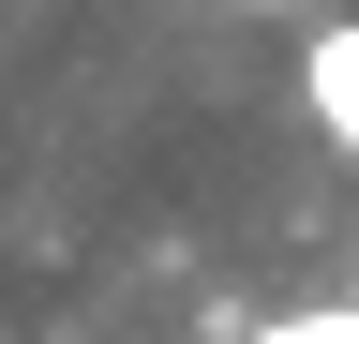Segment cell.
Returning <instances> with one entry per match:
<instances>
[{"mask_svg":"<svg viewBox=\"0 0 359 344\" xmlns=\"http://www.w3.org/2000/svg\"><path fill=\"white\" fill-rule=\"evenodd\" d=\"M299 105H314V135L359 165V15H330V30L299 46Z\"/></svg>","mask_w":359,"mask_h":344,"instance_id":"6da1fadb","label":"cell"},{"mask_svg":"<svg viewBox=\"0 0 359 344\" xmlns=\"http://www.w3.org/2000/svg\"><path fill=\"white\" fill-rule=\"evenodd\" d=\"M255 344H359V315H285V329H255Z\"/></svg>","mask_w":359,"mask_h":344,"instance_id":"7a4b0ae2","label":"cell"},{"mask_svg":"<svg viewBox=\"0 0 359 344\" xmlns=\"http://www.w3.org/2000/svg\"><path fill=\"white\" fill-rule=\"evenodd\" d=\"M240 15H255V0H240Z\"/></svg>","mask_w":359,"mask_h":344,"instance_id":"3957f363","label":"cell"}]
</instances>
